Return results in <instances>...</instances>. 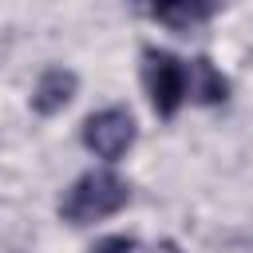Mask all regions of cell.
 Listing matches in <instances>:
<instances>
[{
	"mask_svg": "<svg viewBox=\"0 0 253 253\" xmlns=\"http://www.w3.org/2000/svg\"><path fill=\"white\" fill-rule=\"evenodd\" d=\"M87 253H138V241H134V237H126V233H115V237L95 241Z\"/></svg>",
	"mask_w": 253,
	"mask_h": 253,
	"instance_id": "7",
	"label": "cell"
},
{
	"mask_svg": "<svg viewBox=\"0 0 253 253\" xmlns=\"http://www.w3.org/2000/svg\"><path fill=\"white\" fill-rule=\"evenodd\" d=\"M134 119L126 107H103L95 115H87L83 123V146L103 158V162H119L130 146H134Z\"/></svg>",
	"mask_w": 253,
	"mask_h": 253,
	"instance_id": "3",
	"label": "cell"
},
{
	"mask_svg": "<svg viewBox=\"0 0 253 253\" xmlns=\"http://www.w3.org/2000/svg\"><path fill=\"white\" fill-rule=\"evenodd\" d=\"M75 91H79V79H75V71H67V67H47L40 79H36V87H32V111L36 115H59L71 99H75Z\"/></svg>",
	"mask_w": 253,
	"mask_h": 253,
	"instance_id": "5",
	"label": "cell"
},
{
	"mask_svg": "<svg viewBox=\"0 0 253 253\" xmlns=\"http://www.w3.org/2000/svg\"><path fill=\"white\" fill-rule=\"evenodd\" d=\"M146 253H182V249H178L174 241H154V245H150Z\"/></svg>",
	"mask_w": 253,
	"mask_h": 253,
	"instance_id": "8",
	"label": "cell"
},
{
	"mask_svg": "<svg viewBox=\"0 0 253 253\" xmlns=\"http://www.w3.org/2000/svg\"><path fill=\"white\" fill-rule=\"evenodd\" d=\"M126 202H130L126 178H119L115 170H87L83 178H75L63 190L59 217L67 225H91V221H103V217L119 213Z\"/></svg>",
	"mask_w": 253,
	"mask_h": 253,
	"instance_id": "1",
	"label": "cell"
},
{
	"mask_svg": "<svg viewBox=\"0 0 253 253\" xmlns=\"http://www.w3.org/2000/svg\"><path fill=\"white\" fill-rule=\"evenodd\" d=\"M142 83H146L154 115L174 119L178 107L190 99V63H182L178 55H170L162 47H146L142 51Z\"/></svg>",
	"mask_w": 253,
	"mask_h": 253,
	"instance_id": "2",
	"label": "cell"
},
{
	"mask_svg": "<svg viewBox=\"0 0 253 253\" xmlns=\"http://www.w3.org/2000/svg\"><path fill=\"white\" fill-rule=\"evenodd\" d=\"M142 8H146V16L158 20L162 28H170V32H190V28L206 24V20H213L217 8H221V0H142Z\"/></svg>",
	"mask_w": 253,
	"mask_h": 253,
	"instance_id": "4",
	"label": "cell"
},
{
	"mask_svg": "<svg viewBox=\"0 0 253 253\" xmlns=\"http://www.w3.org/2000/svg\"><path fill=\"white\" fill-rule=\"evenodd\" d=\"M190 99L194 103H206V107H217V103L229 99V79L206 55L190 59Z\"/></svg>",
	"mask_w": 253,
	"mask_h": 253,
	"instance_id": "6",
	"label": "cell"
}]
</instances>
